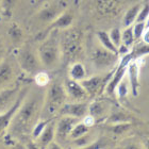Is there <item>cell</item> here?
Listing matches in <instances>:
<instances>
[{
    "label": "cell",
    "instance_id": "1",
    "mask_svg": "<svg viewBox=\"0 0 149 149\" xmlns=\"http://www.w3.org/2000/svg\"><path fill=\"white\" fill-rule=\"evenodd\" d=\"M42 107H43L42 97L36 94L31 96H29V93L27 94L26 98L11 121L6 135L10 134L14 139H22L31 134L34 125L40 118Z\"/></svg>",
    "mask_w": 149,
    "mask_h": 149
},
{
    "label": "cell",
    "instance_id": "2",
    "mask_svg": "<svg viewBox=\"0 0 149 149\" xmlns=\"http://www.w3.org/2000/svg\"><path fill=\"white\" fill-rule=\"evenodd\" d=\"M60 48H61V60L64 64L76 62L83 49V37L82 32L77 28L69 27L64 29L60 33Z\"/></svg>",
    "mask_w": 149,
    "mask_h": 149
},
{
    "label": "cell",
    "instance_id": "3",
    "mask_svg": "<svg viewBox=\"0 0 149 149\" xmlns=\"http://www.w3.org/2000/svg\"><path fill=\"white\" fill-rule=\"evenodd\" d=\"M37 54L44 68H56L61 61V48H60L59 30L50 31L37 48Z\"/></svg>",
    "mask_w": 149,
    "mask_h": 149
},
{
    "label": "cell",
    "instance_id": "4",
    "mask_svg": "<svg viewBox=\"0 0 149 149\" xmlns=\"http://www.w3.org/2000/svg\"><path fill=\"white\" fill-rule=\"evenodd\" d=\"M64 84L53 81L49 83V87L47 88L46 94L43 98V107L40 112V118H51L56 117L60 109L67 100Z\"/></svg>",
    "mask_w": 149,
    "mask_h": 149
},
{
    "label": "cell",
    "instance_id": "5",
    "mask_svg": "<svg viewBox=\"0 0 149 149\" xmlns=\"http://www.w3.org/2000/svg\"><path fill=\"white\" fill-rule=\"evenodd\" d=\"M16 62L19 67L28 74H35L44 68L37 51H34L29 44H24L16 53Z\"/></svg>",
    "mask_w": 149,
    "mask_h": 149
},
{
    "label": "cell",
    "instance_id": "6",
    "mask_svg": "<svg viewBox=\"0 0 149 149\" xmlns=\"http://www.w3.org/2000/svg\"><path fill=\"white\" fill-rule=\"evenodd\" d=\"M91 61L98 70H108L116 67L119 62V54L112 52L103 46H97L91 52Z\"/></svg>",
    "mask_w": 149,
    "mask_h": 149
},
{
    "label": "cell",
    "instance_id": "7",
    "mask_svg": "<svg viewBox=\"0 0 149 149\" xmlns=\"http://www.w3.org/2000/svg\"><path fill=\"white\" fill-rule=\"evenodd\" d=\"M113 72H114V69L107 74H96V76H92L88 78H84L83 80L80 81L81 85L86 91L88 97L95 98L102 93L106 88L107 83L111 79Z\"/></svg>",
    "mask_w": 149,
    "mask_h": 149
},
{
    "label": "cell",
    "instance_id": "8",
    "mask_svg": "<svg viewBox=\"0 0 149 149\" xmlns=\"http://www.w3.org/2000/svg\"><path fill=\"white\" fill-rule=\"evenodd\" d=\"M28 91H29L28 87L22 88V90L19 91L18 97H17L16 101L14 102V104H13L9 110H6V112L0 113V140H2L3 137L6 136V133H8L10 125H11V121H12L14 115H15V113L17 112L18 108L20 107L22 102L24 101L26 96H27Z\"/></svg>",
    "mask_w": 149,
    "mask_h": 149
},
{
    "label": "cell",
    "instance_id": "9",
    "mask_svg": "<svg viewBox=\"0 0 149 149\" xmlns=\"http://www.w3.org/2000/svg\"><path fill=\"white\" fill-rule=\"evenodd\" d=\"M80 121L79 118L72 117V116H67L63 115L60 116L58 120H56V134H54V140L58 144L65 143L67 139H69L70 131L74 128V126Z\"/></svg>",
    "mask_w": 149,
    "mask_h": 149
},
{
    "label": "cell",
    "instance_id": "10",
    "mask_svg": "<svg viewBox=\"0 0 149 149\" xmlns=\"http://www.w3.org/2000/svg\"><path fill=\"white\" fill-rule=\"evenodd\" d=\"M66 10V3L63 1H56L47 6H44L37 12L35 18L40 24L44 25H49L52 22L56 17H59L64 11Z\"/></svg>",
    "mask_w": 149,
    "mask_h": 149
},
{
    "label": "cell",
    "instance_id": "11",
    "mask_svg": "<svg viewBox=\"0 0 149 149\" xmlns=\"http://www.w3.org/2000/svg\"><path fill=\"white\" fill-rule=\"evenodd\" d=\"M93 6L102 17H116L121 12L123 0H93Z\"/></svg>",
    "mask_w": 149,
    "mask_h": 149
},
{
    "label": "cell",
    "instance_id": "12",
    "mask_svg": "<svg viewBox=\"0 0 149 149\" xmlns=\"http://www.w3.org/2000/svg\"><path fill=\"white\" fill-rule=\"evenodd\" d=\"M88 114V102L86 101H72V102H65L60 109L58 115L63 116H72V117L83 119Z\"/></svg>",
    "mask_w": 149,
    "mask_h": 149
},
{
    "label": "cell",
    "instance_id": "13",
    "mask_svg": "<svg viewBox=\"0 0 149 149\" xmlns=\"http://www.w3.org/2000/svg\"><path fill=\"white\" fill-rule=\"evenodd\" d=\"M72 22H74V14L70 11H66L65 10L59 17H56L52 22H50L49 25L47 26L46 29L43 31V33H40L38 35V40H42L50 31H53V30H59L60 31V30H64V29L72 27Z\"/></svg>",
    "mask_w": 149,
    "mask_h": 149
},
{
    "label": "cell",
    "instance_id": "14",
    "mask_svg": "<svg viewBox=\"0 0 149 149\" xmlns=\"http://www.w3.org/2000/svg\"><path fill=\"white\" fill-rule=\"evenodd\" d=\"M64 87H65L67 97H69L72 101H85L88 98L86 91L81 85L80 81L72 80L68 78L64 81Z\"/></svg>",
    "mask_w": 149,
    "mask_h": 149
},
{
    "label": "cell",
    "instance_id": "15",
    "mask_svg": "<svg viewBox=\"0 0 149 149\" xmlns=\"http://www.w3.org/2000/svg\"><path fill=\"white\" fill-rule=\"evenodd\" d=\"M129 84H130L131 94L136 97L140 93V60H131L128 63L127 72Z\"/></svg>",
    "mask_w": 149,
    "mask_h": 149
},
{
    "label": "cell",
    "instance_id": "16",
    "mask_svg": "<svg viewBox=\"0 0 149 149\" xmlns=\"http://www.w3.org/2000/svg\"><path fill=\"white\" fill-rule=\"evenodd\" d=\"M110 112V106L108 101L101 99L94 100L93 102L88 103V115L95 119V123L103 121L108 117Z\"/></svg>",
    "mask_w": 149,
    "mask_h": 149
},
{
    "label": "cell",
    "instance_id": "17",
    "mask_svg": "<svg viewBox=\"0 0 149 149\" xmlns=\"http://www.w3.org/2000/svg\"><path fill=\"white\" fill-rule=\"evenodd\" d=\"M19 86L4 87L0 90V113L6 112L14 104L19 94Z\"/></svg>",
    "mask_w": 149,
    "mask_h": 149
},
{
    "label": "cell",
    "instance_id": "18",
    "mask_svg": "<svg viewBox=\"0 0 149 149\" xmlns=\"http://www.w3.org/2000/svg\"><path fill=\"white\" fill-rule=\"evenodd\" d=\"M56 117L53 118L52 120L50 121L49 124L44 128V130L42 131V133L37 136V139L34 140L37 147H40V148H47V146H48L51 142L54 141V134H56Z\"/></svg>",
    "mask_w": 149,
    "mask_h": 149
},
{
    "label": "cell",
    "instance_id": "19",
    "mask_svg": "<svg viewBox=\"0 0 149 149\" xmlns=\"http://www.w3.org/2000/svg\"><path fill=\"white\" fill-rule=\"evenodd\" d=\"M15 76V70L11 61L3 58L0 61V90L8 87V83L12 82Z\"/></svg>",
    "mask_w": 149,
    "mask_h": 149
},
{
    "label": "cell",
    "instance_id": "20",
    "mask_svg": "<svg viewBox=\"0 0 149 149\" xmlns=\"http://www.w3.org/2000/svg\"><path fill=\"white\" fill-rule=\"evenodd\" d=\"M134 120L133 117H131L130 115L127 114L125 111L118 109V108H114L112 110L111 114L108 115V117L106 118V124H117V123H132Z\"/></svg>",
    "mask_w": 149,
    "mask_h": 149
},
{
    "label": "cell",
    "instance_id": "21",
    "mask_svg": "<svg viewBox=\"0 0 149 149\" xmlns=\"http://www.w3.org/2000/svg\"><path fill=\"white\" fill-rule=\"evenodd\" d=\"M68 74L69 78L72 80L81 81L83 80L84 78H86V69L82 63L76 61V62L72 63V65L69 66Z\"/></svg>",
    "mask_w": 149,
    "mask_h": 149
},
{
    "label": "cell",
    "instance_id": "22",
    "mask_svg": "<svg viewBox=\"0 0 149 149\" xmlns=\"http://www.w3.org/2000/svg\"><path fill=\"white\" fill-rule=\"evenodd\" d=\"M141 8H142V3H136V4L131 6L130 9L127 10V12L125 13L124 18H123V24H124L125 27L132 26L135 22Z\"/></svg>",
    "mask_w": 149,
    "mask_h": 149
},
{
    "label": "cell",
    "instance_id": "23",
    "mask_svg": "<svg viewBox=\"0 0 149 149\" xmlns=\"http://www.w3.org/2000/svg\"><path fill=\"white\" fill-rule=\"evenodd\" d=\"M8 34H9L10 38H11V40H12V43L14 45L22 44V40H24V37H25V33H24V30L20 28L19 25L12 24V25L10 26Z\"/></svg>",
    "mask_w": 149,
    "mask_h": 149
},
{
    "label": "cell",
    "instance_id": "24",
    "mask_svg": "<svg viewBox=\"0 0 149 149\" xmlns=\"http://www.w3.org/2000/svg\"><path fill=\"white\" fill-rule=\"evenodd\" d=\"M132 123H117V124H110L109 127H107V130L114 134L115 136H120L123 134H126L128 131L131 130Z\"/></svg>",
    "mask_w": 149,
    "mask_h": 149
},
{
    "label": "cell",
    "instance_id": "25",
    "mask_svg": "<svg viewBox=\"0 0 149 149\" xmlns=\"http://www.w3.org/2000/svg\"><path fill=\"white\" fill-rule=\"evenodd\" d=\"M96 35H97V38H98V40H99V43H100V45H101V46H103L104 48H107L108 50L112 51V52L119 54V53H118V48L115 46L114 44H113V42H112L111 38H110L109 33H108V32L98 31L96 33Z\"/></svg>",
    "mask_w": 149,
    "mask_h": 149
},
{
    "label": "cell",
    "instance_id": "26",
    "mask_svg": "<svg viewBox=\"0 0 149 149\" xmlns=\"http://www.w3.org/2000/svg\"><path fill=\"white\" fill-rule=\"evenodd\" d=\"M129 53H130L132 60H140L142 56L149 54V44L144 43V42L142 44H137L132 48V50Z\"/></svg>",
    "mask_w": 149,
    "mask_h": 149
},
{
    "label": "cell",
    "instance_id": "27",
    "mask_svg": "<svg viewBox=\"0 0 149 149\" xmlns=\"http://www.w3.org/2000/svg\"><path fill=\"white\" fill-rule=\"evenodd\" d=\"M90 128L86 124H84L83 121H78L77 124L74 125V128L70 131V134H69V139L70 140H74V139H78V137L82 136L84 134H86L90 132Z\"/></svg>",
    "mask_w": 149,
    "mask_h": 149
},
{
    "label": "cell",
    "instance_id": "28",
    "mask_svg": "<svg viewBox=\"0 0 149 149\" xmlns=\"http://www.w3.org/2000/svg\"><path fill=\"white\" fill-rule=\"evenodd\" d=\"M17 0H1L0 1V12L3 16L10 17L15 9Z\"/></svg>",
    "mask_w": 149,
    "mask_h": 149
},
{
    "label": "cell",
    "instance_id": "29",
    "mask_svg": "<svg viewBox=\"0 0 149 149\" xmlns=\"http://www.w3.org/2000/svg\"><path fill=\"white\" fill-rule=\"evenodd\" d=\"M134 42H135V40H134L132 26L126 27L124 31L121 32V45H124V46L130 48L134 44Z\"/></svg>",
    "mask_w": 149,
    "mask_h": 149
},
{
    "label": "cell",
    "instance_id": "30",
    "mask_svg": "<svg viewBox=\"0 0 149 149\" xmlns=\"http://www.w3.org/2000/svg\"><path fill=\"white\" fill-rule=\"evenodd\" d=\"M53 118L56 117H51V118H40L37 123L34 125V127L32 129V132H31V136L33 137V140L37 139V136L42 133V131L44 130V128L46 127L47 125L49 124L50 121L52 120Z\"/></svg>",
    "mask_w": 149,
    "mask_h": 149
},
{
    "label": "cell",
    "instance_id": "31",
    "mask_svg": "<svg viewBox=\"0 0 149 149\" xmlns=\"http://www.w3.org/2000/svg\"><path fill=\"white\" fill-rule=\"evenodd\" d=\"M112 141L110 140L109 137L107 136H101L97 140L93 141L91 144H88L85 148L86 149H101V148H109L111 146Z\"/></svg>",
    "mask_w": 149,
    "mask_h": 149
},
{
    "label": "cell",
    "instance_id": "32",
    "mask_svg": "<svg viewBox=\"0 0 149 149\" xmlns=\"http://www.w3.org/2000/svg\"><path fill=\"white\" fill-rule=\"evenodd\" d=\"M92 142H93V140L91 139V135L88 133H86L82 135V136L78 137V139L72 140V146L76 147V148H85Z\"/></svg>",
    "mask_w": 149,
    "mask_h": 149
},
{
    "label": "cell",
    "instance_id": "33",
    "mask_svg": "<svg viewBox=\"0 0 149 149\" xmlns=\"http://www.w3.org/2000/svg\"><path fill=\"white\" fill-rule=\"evenodd\" d=\"M34 80H35V83H36L37 85H40V86H46V85H48V84L50 83L49 74H47V72H42V70L35 74Z\"/></svg>",
    "mask_w": 149,
    "mask_h": 149
},
{
    "label": "cell",
    "instance_id": "34",
    "mask_svg": "<svg viewBox=\"0 0 149 149\" xmlns=\"http://www.w3.org/2000/svg\"><path fill=\"white\" fill-rule=\"evenodd\" d=\"M148 16H149V1H147L144 4H142V8H141L140 12H139V15H137L135 22H145L147 20V18H148Z\"/></svg>",
    "mask_w": 149,
    "mask_h": 149
},
{
    "label": "cell",
    "instance_id": "35",
    "mask_svg": "<svg viewBox=\"0 0 149 149\" xmlns=\"http://www.w3.org/2000/svg\"><path fill=\"white\" fill-rule=\"evenodd\" d=\"M109 36L112 42H113V44H114L117 48L121 45V31L118 28L112 29L109 33Z\"/></svg>",
    "mask_w": 149,
    "mask_h": 149
},
{
    "label": "cell",
    "instance_id": "36",
    "mask_svg": "<svg viewBox=\"0 0 149 149\" xmlns=\"http://www.w3.org/2000/svg\"><path fill=\"white\" fill-rule=\"evenodd\" d=\"M132 29H133L134 40H139L145 30V22H135L134 25H132Z\"/></svg>",
    "mask_w": 149,
    "mask_h": 149
},
{
    "label": "cell",
    "instance_id": "37",
    "mask_svg": "<svg viewBox=\"0 0 149 149\" xmlns=\"http://www.w3.org/2000/svg\"><path fill=\"white\" fill-rule=\"evenodd\" d=\"M128 92H129V90H128V85L124 81V79H123V80L119 82V84L117 85V87H116V93H117L119 99H124L125 97L128 95Z\"/></svg>",
    "mask_w": 149,
    "mask_h": 149
},
{
    "label": "cell",
    "instance_id": "38",
    "mask_svg": "<svg viewBox=\"0 0 149 149\" xmlns=\"http://www.w3.org/2000/svg\"><path fill=\"white\" fill-rule=\"evenodd\" d=\"M118 147L120 148H127V149H135V148H142V146L140 145V143H137L135 141H133L132 139H128L125 140L124 142H121V144Z\"/></svg>",
    "mask_w": 149,
    "mask_h": 149
},
{
    "label": "cell",
    "instance_id": "39",
    "mask_svg": "<svg viewBox=\"0 0 149 149\" xmlns=\"http://www.w3.org/2000/svg\"><path fill=\"white\" fill-rule=\"evenodd\" d=\"M141 38H142V40H143L144 43L149 44V27H145V30H144Z\"/></svg>",
    "mask_w": 149,
    "mask_h": 149
},
{
    "label": "cell",
    "instance_id": "40",
    "mask_svg": "<svg viewBox=\"0 0 149 149\" xmlns=\"http://www.w3.org/2000/svg\"><path fill=\"white\" fill-rule=\"evenodd\" d=\"M141 144H142V148L149 149V135L145 137V139H144V141H143V143H141Z\"/></svg>",
    "mask_w": 149,
    "mask_h": 149
},
{
    "label": "cell",
    "instance_id": "41",
    "mask_svg": "<svg viewBox=\"0 0 149 149\" xmlns=\"http://www.w3.org/2000/svg\"><path fill=\"white\" fill-rule=\"evenodd\" d=\"M3 54H4V46H3L2 42L0 40V61L3 59Z\"/></svg>",
    "mask_w": 149,
    "mask_h": 149
},
{
    "label": "cell",
    "instance_id": "42",
    "mask_svg": "<svg viewBox=\"0 0 149 149\" xmlns=\"http://www.w3.org/2000/svg\"><path fill=\"white\" fill-rule=\"evenodd\" d=\"M145 27H149V16H148V18H147V20H146V24H145Z\"/></svg>",
    "mask_w": 149,
    "mask_h": 149
},
{
    "label": "cell",
    "instance_id": "43",
    "mask_svg": "<svg viewBox=\"0 0 149 149\" xmlns=\"http://www.w3.org/2000/svg\"><path fill=\"white\" fill-rule=\"evenodd\" d=\"M38 1H40H40H45V0H38Z\"/></svg>",
    "mask_w": 149,
    "mask_h": 149
},
{
    "label": "cell",
    "instance_id": "44",
    "mask_svg": "<svg viewBox=\"0 0 149 149\" xmlns=\"http://www.w3.org/2000/svg\"><path fill=\"white\" fill-rule=\"evenodd\" d=\"M0 1H1V0H0Z\"/></svg>",
    "mask_w": 149,
    "mask_h": 149
}]
</instances>
